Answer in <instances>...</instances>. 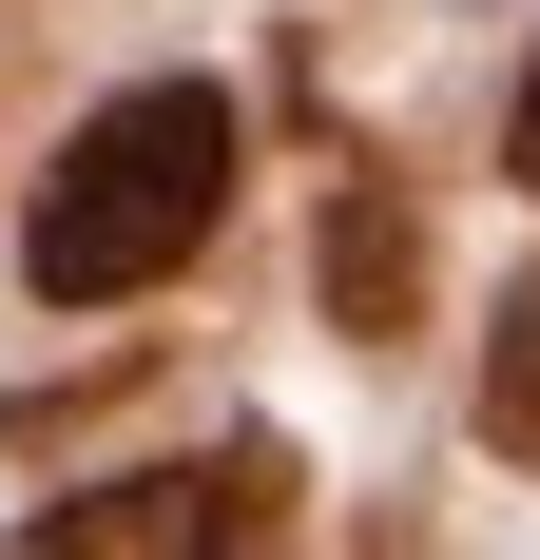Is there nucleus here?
Returning a JSON list of instances; mask_svg holds the SVG:
<instances>
[{"mask_svg": "<svg viewBox=\"0 0 540 560\" xmlns=\"http://www.w3.org/2000/svg\"><path fill=\"white\" fill-rule=\"evenodd\" d=\"M290 522V445H213V464H136V483H78L39 503V541H270Z\"/></svg>", "mask_w": 540, "mask_h": 560, "instance_id": "obj_2", "label": "nucleus"}, {"mask_svg": "<svg viewBox=\"0 0 540 560\" xmlns=\"http://www.w3.org/2000/svg\"><path fill=\"white\" fill-rule=\"evenodd\" d=\"M502 155H521V194H540V58H521V116H502Z\"/></svg>", "mask_w": 540, "mask_h": 560, "instance_id": "obj_5", "label": "nucleus"}, {"mask_svg": "<svg viewBox=\"0 0 540 560\" xmlns=\"http://www.w3.org/2000/svg\"><path fill=\"white\" fill-rule=\"evenodd\" d=\"M213 213H232V97L136 78V97H97L58 136L39 213H20V271H39V310H136V290H174L213 252Z\"/></svg>", "mask_w": 540, "mask_h": 560, "instance_id": "obj_1", "label": "nucleus"}, {"mask_svg": "<svg viewBox=\"0 0 540 560\" xmlns=\"http://www.w3.org/2000/svg\"><path fill=\"white\" fill-rule=\"evenodd\" d=\"M483 445L540 483V271L502 290V329H483Z\"/></svg>", "mask_w": 540, "mask_h": 560, "instance_id": "obj_4", "label": "nucleus"}, {"mask_svg": "<svg viewBox=\"0 0 540 560\" xmlns=\"http://www.w3.org/2000/svg\"><path fill=\"white\" fill-rule=\"evenodd\" d=\"M406 310H425V213H406L386 174H348V194H328V329L386 348Z\"/></svg>", "mask_w": 540, "mask_h": 560, "instance_id": "obj_3", "label": "nucleus"}]
</instances>
